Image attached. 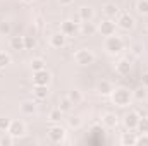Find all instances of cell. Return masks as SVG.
Listing matches in <instances>:
<instances>
[{"label": "cell", "instance_id": "6da1fadb", "mask_svg": "<svg viewBox=\"0 0 148 146\" xmlns=\"http://www.w3.org/2000/svg\"><path fill=\"white\" fill-rule=\"evenodd\" d=\"M112 103L117 105V107H129L131 102H133V91H129L127 88L124 86H119V88H114L110 93Z\"/></svg>", "mask_w": 148, "mask_h": 146}, {"label": "cell", "instance_id": "7a4b0ae2", "mask_svg": "<svg viewBox=\"0 0 148 146\" xmlns=\"http://www.w3.org/2000/svg\"><path fill=\"white\" fill-rule=\"evenodd\" d=\"M103 48L109 55H117L124 50V40L117 35H112V36L105 38V43H103Z\"/></svg>", "mask_w": 148, "mask_h": 146}, {"label": "cell", "instance_id": "3957f363", "mask_svg": "<svg viewBox=\"0 0 148 146\" xmlns=\"http://www.w3.org/2000/svg\"><path fill=\"white\" fill-rule=\"evenodd\" d=\"M95 53L91 52V50H88V48H79L76 53H74V62L77 64V65H81V67H86V65H91V64H95Z\"/></svg>", "mask_w": 148, "mask_h": 146}, {"label": "cell", "instance_id": "277c9868", "mask_svg": "<svg viewBox=\"0 0 148 146\" xmlns=\"http://www.w3.org/2000/svg\"><path fill=\"white\" fill-rule=\"evenodd\" d=\"M66 136H67V131L66 127H62L60 124H53L50 129H48V139L53 143V145H60L66 141Z\"/></svg>", "mask_w": 148, "mask_h": 146}, {"label": "cell", "instance_id": "5b68a950", "mask_svg": "<svg viewBox=\"0 0 148 146\" xmlns=\"http://www.w3.org/2000/svg\"><path fill=\"white\" fill-rule=\"evenodd\" d=\"M115 29H117V24L112 21V19H103L98 26H97V33H100L102 36H112L115 35Z\"/></svg>", "mask_w": 148, "mask_h": 146}, {"label": "cell", "instance_id": "8992f818", "mask_svg": "<svg viewBox=\"0 0 148 146\" xmlns=\"http://www.w3.org/2000/svg\"><path fill=\"white\" fill-rule=\"evenodd\" d=\"M50 83H52V74L48 72L47 69L33 72V84L35 86H48Z\"/></svg>", "mask_w": 148, "mask_h": 146}, {"label": "cell", "instance_id": "52a82bcc", "mask_svg": "<svg viewBox=\"0 0 148 146\" xmlns=\"http://www.w3.org/2000/svg\"><path fill=\"white\" fill-rule=\"evenodd\" d=\"M117 28H121L122 31H131L134 28V17L131 14H119L117 16Z\"/></svg>", "mask_w": 148, "mask_h": 146}, {"label": "cell", "instance_id": "ba28073f", "mask_svg": "<svg viewBox=\"0 0 148 146\" xmlns=\"http://www.w3.org/2000/svg\"><path fill=\"white\" fill-rule=\"evenodd\" d=\"M60 33H64L66 36H76L79 35V24L71 19H66L60 23Z\"/></svg>", "mask_w": 148, "mask_h": 146}, {"label": "cell", "instance_id": "9c48e42d", "mask_svg": "<svg viewBox=\"0 0 148 146\" xmlns=\"http://www.w3.org/2000/svg\"><path fill=\"white\" fill-rule=\"evenodd\" d=\"M12 138H23L24 134H26V124L23 122V120H12L10 122V127H9V131H7Z\"/></svg>", "mask_w": 148, "mask_h": 146}, {"label": "cell", "instance_id": "30bf717a", "mask_svg": "<svg viewBox=\"0 0 148 146\" xmlns=\"http://www.w3.org/2000/svg\"><path fill=\"white\" fill-rule=\"evenodd\" d=\"M140 113L138 112H127L122 119V124L126 129H131V131H136V126H138V120H140Z\"/></svg>", "mask_w": 148, "mask_h": 146}, {"label": "cell", "instance_id": "8fae6325", "mask_svg": "<svg viewBox=\"0 0 148 146\" xmlns=\"http://www.w3.org/2000/svg\"><path fill=\"white\" fill-rule=\"evenodd\" d=\"M50 46L52 48H64L66 46V43H67V36L64 35V33H60V31H57V33H53V35H50Z\"/></svg>", "mask_w": 148, "mask_h": 146}, {"label": "cell", "instance_id": "7c38bea8", "mask_svg": "<svg viewBox=\"0 0 148 146\" xmlns=\"http://www.w3.org/2000/svg\"><path fill=\"white\" fill-rule=\"evenodd\" d=\"M102 124L105 129H115L119 126V117L114 113V112H107L102 115Z\"/></svg>", "mask_w": 148, "mask_h": 146}, {"label": "cell", "instance_id": "4fadbf2b", "mask_svg": "<svg viewBox=\"0 0 148 146\" xmlns=\"http://www.w3.org/2000/svg\"><path fill=\"white\" fill-rule=\"evenodd\" d=\"M77 17H79L81 23L93 21V17H95V10H93V7H88V5L79 7V10H77Z\"/></svg>", "mask_w": 148, "mask_h": 146}, {"label": "cell", "instance_id": "5bb4252c", "mask_svg": "<svg viewBox=\"0 0 148 146\" xmlns=\"http://www.w3.org/2000/svg\"><path fill=\"white\" fill-rule=\"evenodd\" d=\"M121 145L122 146H136L138 145V134L127 129V132H122L121 136Z\"/></svg>", "mask_w": 148, "mask_h": 146}, {"label": "cell", "instance_id": "9a60e30c", "mask_svg": "<svg viewBox=\"0 0 148 146\" xmlns=\"http://www.w3.org/2000/svg\"><path fill=\"white\" fill-rule=\"evenodd\" d=\"M115 72L119 74V76H129V72H131V62H129V59H121L115 64Z\"/></svg>", "mask_w": 148, "mask_h": 146}, {"label": "cell", "instance_id": "2e32d148", "mask_svg": "<svg viewBox=\"0 0 148 146\" xmlns=\"http://www.w3.org/2000/svg\"><path fill=\"white\" fill-rule=\"evenodd\" d=\"M103 16L107 19H115L119 16V7L115 3H105L103 5Z\"/></svg>", "mask_w": 148, "mask_h": 146}, {"label": "cell", "instance_id": "e0dca14e", "mask_svg": "<svg viewBox=\"0 0 148 146\" xmlns=\"http://www.w3.org/2000/svg\"><path fill=\"white\" fill-rule=\"evenodd\" d=\"M21 112L24 115H35L36 113V103L33 100H24L21 103Z\"/></svg>", "mask_w": 148, "mask_h": 146}, {"label": "cell", "instance_id": "ac0fdd59", "mask_svg": "<svg viewBox=\"0 0 148 146\" xmlns=\"http://www.w3.org/2000/svg\"><path fill=\"white\" fill-rule=\"evenodd\" d=\"M79 33L84 35V36H91V35L97 33V26H95L91 21H88V23H81V26H79Z\"/></svg>", "mask_w": 148, "mask_h": 146}, {"label": "cell", "instance_id": "d6986e66", "mask_svg": "<svg viewBox=\"0 0 148 146\" xmlns=\"http://www.w3.org/2000/svg\"><path fill=\"white\" fill-rule=\"evenodd\" d=\"M112 89H114V86L110 84V81H100V83L97 84V91H98L100 95H103V96H110Z\"/></svg>", "mask_w": 148, "mask_h": 146}, {"label": "cell", "instance_id": "ffe728a7", "mask_svg": "<svg viewBox=\"0 0 148 146\" xmlns=\"http://www.w3.org/2000/svg\"><path fill=\"white\" fill-rule=\"evenodd\" d=\"M48 86H35L33 88V96L36 98V100H47V96H48Z\"/></svg>", "mask_w": 148, "mask_h": 146}, {"label": "cell", "instance_id": "44dd1931", "mask_svg": "<svg viewBox=\"0 0 148 146\" xmlns=\"http://www.w3.org/2000/svg\"><path fill=\"white\" fill-rule=\"evenodd\" d=\"M67 98L71 100V103H73L74 107H76V105H79V103L84 100V96H83V93H81L79 89H71V91L67 93Z\"/></svg>", "mask_w": 148, "mask_h": 146}, {"label": "cell", "instance_id": "7402d4cb", "mask_svg": "<svg viewBox=\"0 0 148 146\" xmlns=\"http://www.w3.org/2000/svg\"><path fill=\"white\" fill-rule=\"evenodd\" d=\"M133 100H138V102H147L148 100V88L141 86L138 89L133 91Z\"/></svg>", "mask_w": 148, "mask_h": 146}, {"label": "cell", "instance_id": "603a6c76", "mask_svg": "<svg viewBox=\"0 0 148 146\" xmlns=\"http://www.w3.org/2000/svg\"><path fill=\"white\" fill-rule=\"evenodd\" d=\"M62 117H64V112L59 108V107L53 108V110H50V113H48V120H50L52 124H60Z\"/></svg>", "mask_w": 148, "mask_h": 146}, {"label": "cell", "instance_id": "cb8c5ba5", "mask_svg": "<svg viewBox=\"0 0 148 146\" xmlns=\"http://www.w3.org/2000/svg\"><path fill=\"white\" fill-rule=\"evenodd\" d=\"M10 48L12 50H24V36H12L10 38Z\"/></svg>", "mask_w": 148, "mask_h": 146}, {"label": "cell", "instance_id": "d4e9b609", "mask_svg": "<svg viewBox=\"0 0 148 146\" xmlns=\"http://www.w3.org/2000/svg\"><path fill=\"white\" fill-rule=\"evenodd\" d=\"M29 67H31V71H33V72H36V71H41V69H47V65H45V60H43L41 57H36V59H33V60L29 62Z\"/></svg>", "mask_w": 148, "mask_h": 146}, {"label": "cell", "instance_id": "484cf974", "mask_svg": "<svg viewBox=\"0 0 148 146\" xmlns=\"http://www.w3.org/2000/svg\"><path fill=\"white\" fill-rule=\"evenodd\" d=\"M12 33V24L9 21H0V36H9Z\"/></svg>", "mask_w": 148, "mask_h": 146}, {"label": "cell", "instance_id": "4316f807", "mask_svg": "<svg viewBox=\"0 0 148 146\" xmlns=\"http://www.w3.org/2000/svg\"><path fill=\"white\" fill-rule=\"evenodd\" d=\"M136 12L141 16H148V0H138L136 2Z\"/></svg>", "mask_w": 148, "mask_h": 146}, {"label": "cell", "instance_id": "83f0119b", "mask_svg": "<svg viewBox=\"0 0 148 146\" xmlns=\"http://www.w3.org/2000/svg\"><path fill=\"white\" fill-rule=\"evenodd\" d=\"M136 131H138L140 134H145V132H148V117H140L138 126H136Z\"/></svg>", "mask_w": 148, "mask_h": 146}, {"label": "cell", "instance_id": "f1b7e54d", "mask_svg": "<svg viewBox=\"0 0 148 146\" xmlns=\"http://www.w3.org/2000/svg\"><path fill=\"white\" fill-rule=\"evenodd\" d=\"M67 126H69L71 129H79V127L83 126V119H81V117H77V115L69 117V119H67Z\"/></svg>", "mask_w": 148, "mask_h": 146}, {"label": "cell", "instance_id": "f546056e", "mask_svg": "<svg viewBox=\"0 0 148 146\" xmlns=\"http://www.w3.org/2000/svg\"><path fill=\"white\" fill-rule=\"evenodd\" d=\"M10 62H12L10 55H9L7 52H0V69H5Z\"/></svg>", "mask_w": 148, "mask_h": 146}, {"label": "cell", "instance_id": "4dcf8cb0", "mask_svg": "<svg viewBox=\"0 0 148 146\" xmlns=\"http://www.w3.org/2000/svg\"><path fill=\"white\" fill-rule=\"evenodd\" d=\"M73 107H74V105L71 103V100H69L67 96H66V98H62V100L59 102V108L62 110L64 113H66V112H69V110L73 108Z\"/></svg>", "mask_w": 148, "mask_h": 146}, {"label": "cell", "instance_id": "1f68e13d", "mask_svg": "<svg viewBox=\"0 0 148 146\" xmlns=\"http://www.w3.org/2000/svg\"><path fill=\"white\" fill-rule=\"evenodd\" d=\"M36 46L35 36H24V50H33Z\"/></svg>", "mask_w": 148, "mask_h": 146}, {"label": "cell", "instance_id": "d6a6232c", "mask_svg": "<svg viewBox=\"0 0 148 146\" xmlns=\"http://www.w3.org/2000/svg\"><path fill=\"white\" fill-rule=\"evenodd\" d=\"M10 122H12V119H9V117H0V131H2V132H7L9 127H10Z\"/></svg>", "mask_w": 148, "mask_h": 146}, {"label": "cell", "instance_id": "836d02e7", "mask_svg": "<svg viewBox=\"0 0 148 146\" xmlns=\"http://www.w3.org/2000/svg\"><path fill=\"white\" fill-rule=\"evenodd\" d=\"M143 45L141 43H133L131 45V52H133V55H136V57H141L143 55Z\"/></svg>", "mask_w": 148, "mask_h": 146}, {"label": "cell", "instance_id": "e575fe53", "mask_svg": "<svg viewBox=\"0 0 148 146\" xmlns=\"http://www.w3.org/2000/svg\"><path fill=\"white\" fill-rule=\"evenodd\" d=\"M14 139H16V138H12V136L7 132V136L0 138V146H12L14 145Z\"/></svg>", "mask_w": 148, "mask_h": 146}, {"label": "cell", "instance_id": "d590c367", "mask_svg": "<svg viewBox=\"0 0 148 146\" xmlns=\"http://www.w3.org/2000/svg\"><path fill=\"white\" fill-rule=\"evenodd\" d=\"M138 145H143V146H148V132L138 136Z\"/></svg>", "mask_w": 148, "mask_h": 146}, {"label": "cell", "instance_id": "8d00e7d4", "mask_svg": "<svg viewBox=\"0 0 148 146\" xmlns=\"http://www.w3.org/2000/svg\"><path fill=\"white\" fill-rule=\"evenodd\" d=\"M141 84H143L145 88H148V72L143 74V77H141Z\"/></svg>", "mask_w": 148, "mask_h": 146}, {"label": "cell", "instance_id": "74e56055", "mask_svg": "<svg viewBox=\"0 0 148 146\" xmlns=\"http://www.w3.org/2000/svg\"><path fill=\"white\" fill-rule=\"evenodd\" d=\"M73 2H74V0H59V3H60V5H64V7H67V5H71Z\"/></svg>", "mask_w": 148, "mask_h": 146}, {"label": "cell", "instance_id": "f35d334b", "mask_svg": "<svg viewBox=\"0 0 148 146\" xmlns=\"http://www.w3.org/2000/svg\"><path fill=\"white\" fill-rule=\"evenodd\" d=\"M23 2H24V3H33L35 0H23Z\"/></svg>", "mask_w": 148, "mask_h": 146}]
</instances>
